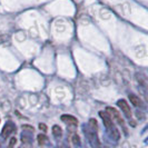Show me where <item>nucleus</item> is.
<instances>
[{
	"label": "nucleus",
	"mask_w": 148,
	"mask_h": 148,
	"mask_svg": "<svg viewBox=\"0 0 148 148\" xmlns=\"http://www.w3.org/2000/svg\"><path fill=\"white\" fill-rule=\"evenodd\" d=\"M99 116L101 117L103 121H104V126L106 127V130L108 135L110 136V138H112L114 140H118L119 137H120V134H119L117 127L115 126L112 119L109 117V115L106 112V111H99Z\"/></svg>",
	"instance_id": "obj_1"
},
{
	"label": "nucleus",
	"mask_w": 148,
	"mask_h": 148,
	"mask_svg": "<svg viewBox=\"0 0 148 148\" xmlns=\"http://www.w3.org/2000/svg\"><path fill=\"white\" fill-rule=\"evenodd\" d=\"M84 132L85 135L88 139L89 144L92 146L94 148H100V141H99V137H98V134H97L96 129H92L87 125V126H84Z\"/></svg>",
	"instance_id": "obj_2"
},
{
	"label": "nucleus",
	"mask_w": 148,
	"mask_h": 148,
	"mask_svg": "<svg viewBox=\"0 0 148 148\" xmlns=\"http://www.w3.org/2000/svg\"><path fill=\"white\" fill-rule=\"evenodd\" d=\"M106 112L109 115V117L111 119H115L117 123H118L120 126L124 128V130H125V134H127V130H126V126H125V120L124 118L121 117V115H120V112H119L116 108H114V107H107L106 108Z\"/></svg>",
	"instance_id": "obj_3"
},
{
	"label": "nucleus",
	"mask_w": 148,
	"mask_h": 148,
	"mask_svg": "<svg viewBox=\"0 0 148 148\" xmlns=\"http://www.w3.org/2000/svg\"><path fill=\"white\" fill-rule=\"evenodd\" d=\"M16 132V125L12 121H8L6 123V125L2 128V132H1V137L2 138H8L11 134H14Z\"/></svg>",
	"instance_id": "obj_4"
},
{
	"label": "nucleus",
	"mask_w": 148,
	"mask_h": 148,
	"mask_svg": "<svg viewBox=\"0 0 148 148\" xmlns=\"http://www.w3.org/2000/svg\"><path fill=\"white\" fill-rule=\"evenodd\" d=\"M117 105L119 106V108L121 109V111L124 112V115L126 116L127 118H132V110H130V106L128 105V103H127L125 99H120V100H118L117 101Z\"/></svg>",
	"instance_id": "obj_5"
},
{
	"label": "nucleus",
	"mask_w": 148,
	"mask_h": 148,
	"mask_svg": "<svg viewBox=\"0 0 148 148\" xmlns=\"http://www.w3.org/2000/svg\"><path fill=\"white\" fill-rule=\"evenodd\" d=\"M60 118H61V120H62L65 124L69 125V126H77V125H78L77 118L74 117V116H71V115H62Z\"/></svg>",
	"instance_id": "obj_6"
},
{
	"label": "nucleus",
	"mask_w": 148,
	"mask_h": 148,
	"mask_svg": "<svg viewBox=\"0 0 148 148\" xmlns=\"http://www.w3.org/2000/svg\"><path fill=\"white\" fill-rule=\"evenodd\" d=\"M129 99H130V103H132L134 106H136V107L143 106V103H141L140 98L138 96H136V95H134V94H130V95H129Z\"/></svg>",
	"instance_id": "obj_7"
},
{
	"label": "nucleus",
	"mask_w": 148,
	"mask_h": 148,
	"mask_svg": "<svg viewBox=\"0 0 148 148\" xmlns=\"http://www.w3.org/2000/svg\"><path fill=\"white\" fill-rule=\"evenodd\" d=\"M52 135L56 138H60L62 136V129H61V127H59L58 125L52 126Z\"/></svg>",
	"instance_id": "obj_8"
},
{
	"label": "nucleus",
	"mask_w": 148,
	"mask_h": 148,
	"mask_svg": "<svg viewBox=\"0 0 148 148\" xmlns=\"http://www.w3.org/2000/svg\"><path fill=\"white\" fill-rule=\"evenodd\" d=\"M37 140H38V144H39L40 146H44L45 144L48 141V138H47V136H46L45 134H40V135H38Z\"/></svg>",
	"instance_id": "obj_9"
},
{
	"label": "nucleus",
	"mask_w": 148,
	"mask_h": 148,
	"mask_svg": "<svg viewBox=\"0 0 148 148\" xmlns=\"http://www.w3.org/2000/svg\"><path fill=\"white\" fill-rule=\"evenodd\" d=\"M71 140H73V144L76 145V146H80V138H79V136L78 135H73V138H71Z\"/></svg>",
	"instance_id": "obj_10"
},
{
	"label": "nucleus",
	"mask_w": 148,
	"mask_h": 148,
	"mask_svg": "<svg viewBox=\"0 0 148 148\" xmlns=\"http://www.w3.org/2000/svg\"><path fill=\"white\" fill-rule=\"evenodd\" d=\"M16 141H17L16 137H12V138L10 139V143H9V146H8V148H12V147H14V146L16 145Z\"/></svg>",
	"instance_id": "obj_11"
},
{
	"label": "nucleus",
	"mask_w": 148,
	"mask_h": 148,
	"mask_svg": "<svg viewBox=\"0 0 148 148\" xmlns=\"http://www.w3.org/2000/svg\"><path fill=\"white\" fill-rule=\"evenodd\" d=\"M39 128H40V130H42L44 133L47 132V126H46L45 124H39Z\"/></svg>",
	"instance_id": "obj_12"
},
{
	"label": "nucleus",
	"mask_w": 148,
	"mask_h": 148,
	"mask_svg": "<svg viewBox=\"0 0 148 148\" xmlns=\"http://www.w3.org/2000/svg\"><path fill=\"white\" fill-rule=\"evenodd\" d=\"M60 148H69V147H68V146H66V145L64 144V145H61V146H60Z\"/></svg>",
	"instance_id": "obj_13"
},
{
	"label": "nucleus",
	"mask_w": 148,
	"mask_h": 148,
	"mask_svg": "<svg viewBox=\"0 0 148 148\" xmlns=\"http://www.w3.org/2000/svg\"><path fill=\"white\" fill-rule=\"evenodd\" d=\"M0 148H1V146H0Z\"/></svg>",
	"instance_id": "obj_14"
}]
</instances>
